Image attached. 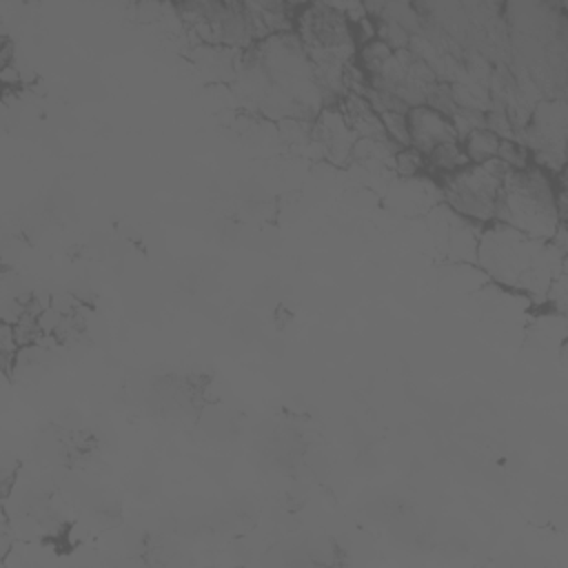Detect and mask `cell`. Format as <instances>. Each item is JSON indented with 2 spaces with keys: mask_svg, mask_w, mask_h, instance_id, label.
Segmentation results:
<instances>
[{
  "mask_svg": "<svg viewBox=\"0 0 568 568\" xmlns=\"http://www.w3.org/2000/svg\"><path fill=\"white\" fill-rule=\"evenodd\" d=\"M475 262L497 286L530 300H548L550 286L566 273V251L499 222L481 226Z\"/></svg>",
  "mask_w": 568,
  "mask_h": 568,
  "instance_id": "1",
  "label": "cell"
},
{
  "mask_svg": "<svg viewBox=\"0 0 568 568\" xmlns=\"http://www.w3.org/2000/svg\"><path fill=\"white\" fill-rule=\"evenodd\" d=\"M524 235L552 240L564 226V193L555 191L550 171L544 166L510 169L504 178L495 220Z\"/></svg>",
  "mask_w": 568,
  "mask_h": 568,
  "instance_id": "2",
  "label": "cell"
},
{
  "mask_svg": "<svg viewBox=\"0 0 568 568\" xmlns=\"http://www.w3.org/2000/svg\"><path fill=\"white\" fill-rule=\"evenodd\" d=\"M508 171L510 166L495 158L481 164H466L464 169L444 175L439 182L444 204L477 224L493 222Z\"/></svg>",
  "mask_w": 568,
  "mask_h": 568,
  "instance_id": "3",
  "label": "cell"
},
{
  "mask_svg": "<svg viewBox=\"0 0 568 568\" xmlns=\"http://www.w3.org/2000/svg\"><path fill=\"white\" fill-rule=\"evenodd\" d=\"M530 140L535 142L537 155H546L544 169H561L564 142H566V106L561 100L541 102L532 111Z\"/></svg>",
  "mask_w": 568,
  "mask_h": 568,
  "instance_id": "4",
  "label": "cell"
},
{
  "mask_svg": "<svg viewBox=\"0 0 568 568\" xmlns=\"http://www.w3.org/2000/svg\"><path fill=\"white\" fill-rule=\"evenodd\" d=\"M406 129H408V146L419 153H428L439 144L459 142L455 124L450 115L430 104H415L406 111Z\"/></svg>",
  "mask_w": 568,
  "mask_h": 568,
  "instance_id": "5",
  "label": "cell"
},
{
  "mask_svg": "<svg viewBox=\"0 0 568 568\" xmlns=\"http://www.w3.org/2000/svg\"><path fill=\"white\" fill-rule=\"evenodd\" d=\"M313 135L328 160L339 164L353 160V146L357 142V135L348 126L339 104H326L317 111Z\"/></svg>",
  "mask_w": 568,
  "mask_h": 568,
  "instance_id": "6",
  "label": "cell"
},
{
  "mask_svg": "<svg viewBox=\"0 0 568 568\" xmlns=\"http://www.w3.org/2000/svg\"><path fill=\"white\" fill-rule=\"evenodd\" d=\"M339 109L357 135V140H388L384 122L373 104L362 93H346L339 102Z\"/></svg>",
  "mask_w": 568,
  "mask_h": 568,
  "instance_id": "7",
  "label": "cell"
},
{
  "mask_svg": "<svg viewBox=\"0 0 568 568\" xmlns=\"http://www.w3.org/2000/svg\"><path fill=\"white\" fill-rule=\"evenodd\" d=\"M499 144H501V135H497L495 131H490L486 126L473 129L462 138V149L470 164H481V162L495 160L499 153Z\"/></svg>",
  "mask_w": 568,
  "mask_h": 568,
  "instance_id": "8",
  "label": "cell"
},
{
  "mask_svg": "<svg viewBox=\"0 0 568 568\" xmlns=\"http://www.w3.org/2000/svg\"><path fill=\"white\" fill-rule=\"evenodd\" d=\"M466 164H470V162L462 149V142H446L426 153V171L435 173V178L450 175V173L464 169Z\"/></svg>",
  "mask_w": 568,
  "mask_h": 568,
  "instance_id": "9",
  "label": "cell"
}]
</instances>
